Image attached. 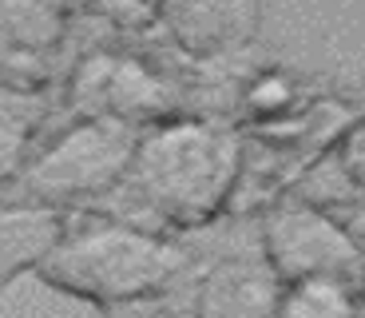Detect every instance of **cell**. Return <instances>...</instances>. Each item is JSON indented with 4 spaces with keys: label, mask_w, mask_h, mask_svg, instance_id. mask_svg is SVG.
I'll return each mask as SVG.
<instances>
[{
    "label": "cell",
    "mask_w": 365,
    "mask_h": 318,
    "mask_svg": "<svg viewBox=\"0 0 365 318\" xmlns=\"http://www.w3.org/2000/svg\"><path fill=\"white\" fill-rule=\"evenodd\" d=\"M32 271L60 294L119 310L159 299L187 271V254L143 223L96 219L64 227Z\"/></svg>",
    "instance_id": "1"
},
{
    "label": "cell",
    "mask_w": 365,
    "mask_h": 318,
    "mask_svg": "<svg viewBox=\"0 0 365 318\" xmlns=\"http://www.w3.org/2000/svg\"><path fill=\"white\" fill-rule=\"evenodd\" d=\"M242 175L235 131L202 119H175L139 136L128 191L167 227H207L230 203Z\"/></svg>",
    "instance_id": "2"
},
{
    "label": "cell",
    "mask_w": 365,
    "mask_h": 318,
    "mask_svg": "<svg viewBox=\"0 0 365 318\" xmlns=\"http://www.w3.org/2000/svg\"><path fill=\"white\" fill-rule=\"evenodd\" d=\"M139 136L143 131L128 119L88 116L83 124L68 127L60 139H52L40 155L24 159V167L0 191H9L4 199L20 211H52L100 199L108 191L123 187Z\"/></svg>",
    "instance_id": "3"
},
{
    "label": "cell",
    "mask_w": 365,
    "mask_h": 318,
    "mask_svg": "<svg viewBox=\"0 0 365 318\" xmlns=\"http://www.w3.org/2000/svg\"><path fill=\"white\" fill-rule=\"evenodd\" d=\"M262 263L278 282L338 279L361 291L365 247L354 231L318 203H278L262 223Z\"/></svg>",
    "instance_id": "4"
},
{
    "label": "cell",
    "mask_w": 365,
    "mask_h": 318,
    "mask_svg": "<svg viewBox=\"0 0 365 318\" xmlns=\"http://www.w3.org/2000/svg\"><path fill=\"white\" fill-rule=\"evenodd\" d=\"M167 32L195 56L242 48L258 28V0H159Z\"/></svg>",
    "instance_id": "5"
},
{
    "label": "cell",
    "mask_w": 365,
    "mask_h": 318,
    "mask_svg": "<svg viewBox=\"0 0 365 318\" xmlns=\"http://www.w3.org/2000/svg\"><path fill=\"white\" fill-rule=\"evenodd\" d=\"M278 287L262 259H227L202 279L191 318H274Z\"/></svg>",
    "instance_id": "6"
},
{
    "label": "cell",
    "mask_w": 365,
    "mask_h": 318,
    "mask_svg": "<svg viewBox=\"0 0 365 318\" xmlns=\"http://www.w3.org/2000/svg\"><path fill=\"white\" fill-rule=\"evenodd\" d=\"M76 91H80V100L100 96L91 104V116H115V119H128V124L163 108V88L135 60H111V56L88 60Z\"/></svg>",
    "instance_id": "7"
},
{
    "label": "cell",
    "mask_w": 365,
    "mask_h": 318,
    "mask_svg": "<svg viewBox=\"0 0 365 318\" xmlns=\"http://www.w3.org/2000/svg\"><path fill=\"white\" fill-rule=\"evenodd\" d=\"M274 318H361V291L338 279L282 282Z\"/></svg>",
    "instance_id": "8"
},
{
    "label": "cell",
    "mask_w": 365,
    "mask_h": 318,
    "mask_svg": "<svg viewBox=\"0 0 365 318\" xmlns=\"http://www.w3.org/2000/svg\"><path fill=\"white\" fill-rule=\"evenodd\" d=\"M247 104L262 124H270V119L286 116V111L294 108V84L286 80L282 72H266L247 88Z\"/></svg>",
    "instance_id": "9"
},
{
    "label": "cell",
    "mask_w": 365,
    "mask_h": 318,
    "mask_svg": "<svg viewBox=\"0 0 365 318\" xmlns=\"http://www.w3.org/2000/svg\"><path fill=\"white\" fill-rule=\"evenodd\" d=\"M334 167H338L346 187L365 195V119H357L354 127L341 131L338 147H334Z\"/></svg>",
    "instance_id": "10"
},
{
    "label": "cell",
    "mask_w": 365,
    "mask_h": 318,
    "mask_svg": "<svg viewBox=\"0 0 365 318\" xmlns=\"http://www.w3.org/2000/svg\"><path fill=\"white\" fill-rule=\"evenodd\" d=\"M111 318H128V314H119V310H111Z\"/></svg>",
    "instance_id": "11"
},
{
    "label": "cell",
    "mask_w": 365,
    "mask_h": 318,
    "mask_svg": "<svg viewBox=\"0 0 365 318\" xmlns=\"http://www.w3.org/2000/svg\"><path fill=\"white\" fill-rule=\"evenodd\" d=\"M361 302H365V287H361Z\"/></svg>",
    "instance_id": "12"
},
{
    "label": "cell",
    "mask_w": 365,
    "mask_h": 318,
    "mask_svg": "<svg viewBox=\"0 0 365 318\" xmlns=\"http://www.w3.org/2000/svg\"><path fill=\"white\" fill-rule=\"evenodd\" d=\"M361 318H365V314H361Z\"/></svg>",
    "instance_id": "13"
}]
</instances>
